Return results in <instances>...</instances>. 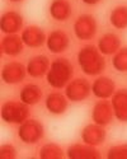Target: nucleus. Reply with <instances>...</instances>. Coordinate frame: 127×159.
<instances>
[{
    "mask_svg": "<svg viewBox=\"0 0 127 159\" xmlns=\"http://www.w3.org/2000/svg\"><path fill=\"white\" fill-rule=\"evenodd\" d=\"M81 71L89 76H99L106 69L103 54L93 45H86L80 48L76 56Z\"/></svg>",
    "mask_w": 127,
    "mask_h": 159,
    "instance_id": "f257e3e1",
    "label": "nucleus"
},
{
    "mask_svg": "<svg viewBox=\"0 0 127 159\" xmlns=\"http://www.w3.org/2000/svg\"><path fill=\"white\" fill-rule=\"evenodd\" d=\"M72 64L65 57H59L51 62V66L46 74V80L52 88L62 89L72 80Z\"/></svg>",
    "mask_w": 127,
    "mask_h": 159,
    "instance_id": "f03ea898",
    "label": "nucleus"
},
{
    "mask_svg": "<svg viewBox=\"0 0 127 159\" xmlns=\"http://www.w3.org/2000/svg\"><path fill=\"white\" fill-rule=\"evenodd\" d=\"M29 106L22 101H8L2 106L3 121L10 125H20L29 118Z\"/></svg>",
    "mask_w": 127,
    "mask_h": 159,
    "instance_id": "7ed1b4c3",
    "label": "nucleus"
},
{
    "mask_svg": "<svg viewBox=\"0 0 127 159\" xmlns=\"http://www.w3.org/2000/svg\"><path fill=\"white\" fill-rule=\"evenodd\" d=\"M43 134H45L43 125L40 121L33 120V118H27L18 127V138L24 144L32 145L38 143L43 138Z\"/></svg>",
    "mask_w": 127,
    "mask_h": 159,
    "instance_id": "20e7f679",
    "label": "nucleus"
},
{
    "mask_svg": "<svg viewBox=\"0 0 127 159\" xmlns=\"http://www.w3.org/2000/svg\"><path fill=\"white\" fill-rule=\"evenodd\" d=\"M98 24L93 16L81 14L74 22V33L80 41H89L97 34Z\"/></svg>",
    "mask_w": 127,
    "mask_h": 159,
    "instance_id": "39448f33",
    "label": "nucleus"
},
{
    "mask_svg": "<svg viewBox=\"0 0 127 159\" xmlns=\"http://www.w3.org/2000/svg\"><path fill=\"white\" fill-rule=\"evenodd\" d=\"M92 93V84L84 78H76L65 87V96L70 102H83Z\"/></svg>",
    "mask_w": 127,
    "mask_h": 159,
    "instance_id": "423d86ee",
    "label": "nucleus"
},
{
    "mask_svg": "<svg viewBox=\"0 0 127 159\" xmlns=\"http://www.w3.org/2000/svg\"><path fill=\"white\" fill-rule=\"evenodd\" d=\"M25 74H27V68L22 62H18V61L8 62L2 69L3 82L9 85H14V84L23 82L25 78Z\"/></svg>",
    "mask_w": 127,
    "mask_h": 159,
    "instance_id": "0eeeda50",
    "label": "nucleus"
},
{
    "mask_svg": "<svg viewBox=\"0 0 127 159\" xmlns=\"http://www.w3.org/2000/svg\"><path fill=\"white\" fill-rule=\"evenodd\" d=\"M114 118L112 103L107 99H99L92 110V120L93 122L100 125V126H107L112 122Z\"/></svg>",
    "mask_w": 127,
    "mask_h": 159,
    "instance_id": "6e6552de",
    "label": "nucleus"
},
{
    "mask_svg": "<svg viewBox=\"0 0 127 159\" xmlns=\"http://www.w3.org/2000/svg\"><path fill=\"white\" fill-rule=\"evenodd\" d=\"M107 132L104 126H100L98 124H89L81 130V140L83 143L92 145V147H98L102 145L106 140Z\"/></svg>",
    "mask_w": 127,
    "mask_h": 159,
    "instance_id": "1a4fd4ad",
    "label": "nucleus"
},
{
    "mask_svg": "<svg viewBox=\"0 0 127 159\" xmlns=\"http://www.w3.org/2000/svg\"><path fill=\"white\" fill-rule=\"evenodd\" d=\"M111 103L114 118H117L120 122L127 124V89L122 88L114 92L111 97Z\"/></svg>",
    "mask_w": 127,
    "mask_h": 159,
    "instance_id": "9d476101",
    "label": "nucleus"
},
{
    "mask_svg": "<svg viewBox=\"0 0 127 159\" xmlns=\"http://www.w3.org/2000/svg\"><path fill=\"white\" fill-rule=\"evenodd\" d=\"M23 28V18L18 11H5L0 19V30L5 34H17Z\"/></svg>",
    "mask_w": 127,
    "mask_h": 159,
    "instance_id": "9b49d317",
    "label": "nucleus"
},
{
    "mask_svg": "<svg viewBox=\"0 0 127 159\" xmlns=\"http://www.w3.org/2000/svg\"><path fill=\"white\" fill-rule=\"evenodd\" d=\"M69 45H70L69 36L61 30L52 31L46 39V46L48 51L52 52V54H62V52L68 50Z\"/></svg>",
    "mask_w": 127,
    "mask_h": 159,
    "instance_id": "f8f14e48",
    "label": "nucleus"
},
{
    "mask_svg": "<svg viewBox=\"0 0 127 159\" xmlns=\"http://www.w3.org/2000/svg\"><path fill=\"white\" fill-rule=\"evenodd\" d=\"M116 92V84L108 76L99 75L92 83V93L99 99H108Z\"/></svg>",
    "mask_w": 127,
    "mask_h": 159,
    "instance_id": "ddd939ff",
    "label": "nucleus"
},
{
    "mask_svg": "<svg viewBox=\"0 0 127 159\" xmlns=\"http://www.w3.org/2000/svg\"><path fill=\"white\" fill-rule=\"evenodd\" d=\"M20 37L23 39L24 45L28 46L29 48L41 47L47 39L46 33L43 32V30L37 27V25H28L27 28H24Z\"/></svg>",
    "mask_w": 127,
    "mask_h": 159,
    "instance_id": "4468645a",
    "label": "nucleus"
},
{
    "mask_svg": "<svg viewBox=\"0 0 127 159\" xmlns=\"http://www.w3.org/2000/svg\"><path fill=\"white\" fill-rule=\"evenodd\" d=\"M66 157L69 159H98L100 158V153L95 149V147L88 144H72L66 150Z\"/></svg>",
    "mask_w": 127,
    "mask_h": 159,
    "instance_id": "2eb2a0df",
    "label": "nucleus"
},
{
    "mask_svg": "<svg viewBox=\"0 0 127 159\" xmlns=\"http://www.w3.org/2000/svg\"><path fill=\"white\" fill-rule=\"evenodd\" d=\"M51 66V62L47 56L45 55H36L32 59H29L27 64V74L32 78H42L47 74Z\"/></svg>",
    "mask_w": 127,
    "mask_h": 159,
    "instance_id": "dca6fc26",
    "label": "nucleus"
},
{
    "mask_svg": "<svg viewBox=\"0 0 127 159\" xmlns=\"http://www.w3.org/2000/svg\"><path fill=\"white\" fill-rule=\"evenodd\" d=\"M68 98L65 94H61L60 92H52L45 99L46 110L52 115H62L68 110Z\"/></svg>",
    "mask_w": 127,
    "mask_h": 159,
    "instance_id": "f3484780",
    "label": "nucleus"
},
{
    "mask_svg": "<svg viewBox=\"0 0 127 159\" xmlns=\"http://www.w3.org/2000/svg\"><path fill=\"white\" fill-rule=\"evenodd\" d=\"M97 47L103 55H114L121 48V39L116 33L108 32L98 39Z\"/></svg>",
    "mask_w": 127,
    "mask_h": 159,
    "instance_id": "a211bd4d",
    "label": "nucleus"
},
{
    "mask_svg": "<svg viewBox=\"0 0 127 159\" xmlns=\"http://www.w3.org/2000/svg\"><path fill=\"white\" fill-rule=\"evenodd\" d=\"M71 4L68 0H52L50 4V16L57 22H65L71 17Z\"/></svg>",
    "mask_w": 127,
    "mask_h": 159,
    "instance_id": "6ab92c4d",
    "label": "nucleus"
},
{
    "mask_svg": "<svg viewBox=\"0 0 127 159\" xmlns=\"http://www.w3.org/2000/svg\"><path fill=\"white\" fill-rule=\"evenodd\" d=\"M24 42L18 34H7L2 39V52L8 56H18L23 51Z\"/></svg>",
    "mask_w": 127,
    "mask_h": 159,
    "instance_id": "aec40b11",
    "label": "nucleus"
},
{
    "mask_svg": "<svg viewBox=\"0 0 127 159\" xmlns=\"http://www.w3.org/2000/svg\"><path fill=\"white\" fill-rule=\"evenodd\" d=\"M42 98V90L41 88L38 87L37 84H25L22 89H20V93H19V99L28 104V106H33L37 104L38 102L41 101Z\"/></svg>",
    "mask_w": 127,
    "mask_h": 159,
    "instance_id": "412c9836",
    "label": "nucleus"
},
{
    "mask_svg": "<svg viewBox=\"0 0 127 159\" xmlns=\"http://www.w3.org/2000/svg\"><path fill=\"white\" fill-rule=\"evenodd\" d=\"M109 22L114 28L126 30L127 28V7L118 5L113 8L109 14Z\"/></svg>",
    "mask_w": 127,
    "mask_h": 159,
    "instance_id": "4be33fe9",
    "label": "nucleus"
},
{
    "mask_svg": "<svg viewBox=\"0 0 127 159\" xmlns=\"http://www.w3.org/2000/svg\"><path fill=\"white\" fill-rule=\"evenodd\" d=\"M38 157L41 159H62L64 152L60 145H57L55 143H48V144H45L40 149Z\"/></svg>",
    "mask_w": 127,
    "mask_h": 159,
    "instance_id": "5701e85b",
    "label": "nucleus"
},
{
    "mask_svg": "<svg viewBox=\"0 0 127 159\" xmlns=\"http://www.w3.org/2000/svg\"><path fill=\"white\" fill-rule=\"evenodd\" d=\"M112 66L120 73H127V47H121L113 55Z\"/></svg>",
    "mask_w": 127,
    "mask_h": 159,
    "instance_id": "b1692460",
    "label": "nucleus"
},
{
    "mask_svg": "<svg viewBox=\"0 0 127 159\" xmlns=\"http://www.w3.org/2000/svg\"><path fill=\"white\" fill-rule=\"evenodd\" d=\"M108 159H127V144L113 145L107 153Z\"/></svg>",
    "mask_w": 127,
    "mask_h": 159,
    "instance_id": "393cba45",
    "label": "nucleus"
},
{
    "mask_svg": "<svg viewBox=\"0 0 127 159\" xmlns=\"http://www.w3.org/2000/svg\"><path fill=\"white\" fill-rule=\"evenodd\" d=\"M0 158L2 159H15L17 150L11 144H3L0 148Z\"/></svg>",
    "mask_w": 127,
    "mask_h": 159,
    "instance_id": "a878e982",
    "label": "nucleus"
},
{
    "mask_svg": "<svg viewBox=\"0 0 127 159\" xmlns=\"http://www.w3.org/2000/svg\"><path fill=\"white\" fill-rule=\"evenodd\" d=\"M81 2L84 4H86V5H95V4H98L100 2V0H81Z\"/></svg>",
    "mask_w": 127,
    "mask_h": 159,
    "instance_id": "bb28decb",
    "label": "nucleus"
},
{
    "mask_svg": "<svg viewBox=\"0 0 127 159\" xmlns=\"http://www.w3.org/2000/svg\"><path fill=\"white\" fill-rule=\"evenodd\" d=\"M9 2H13V3H19V2H22V0H9Z\"/></svg>",
    "mask_w": 127,
    "mask_h": 159,
    "instance_id": "cd10ccee",
    "label": "nucleus"
}]
</instances>
